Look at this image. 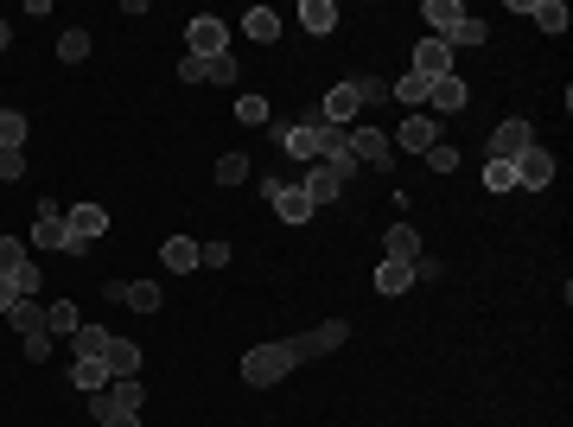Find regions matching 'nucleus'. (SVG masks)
<instances>
[{
	"label": "nucleus",
	"instance_id": "3",
	"mask_svg": "<svg viewBox=\"0 0 573 427\" xmlns=\"http://www.w3.org/2000/svg\"><path fill=\"white\" fill-rule=\"evenodd\" d=\"M102 230H109V211L102 204H77V211H64V255H90L102 243Z\"/></svg>",
	"mask_w": 573,
	"mask_h": 427
},
{
	"label": "nucleus",
	"instance_id": "38",
	"mask_svg": "<svg viewBox=\"0 0 573 427\" xmlns=\"http://www.w3.org/2000/svg\"><path fill=\"white\" fill-rule=\"evenodd\" d=\"M427 166H433V173H459V147L433 141V147H427Z\"/></svg>",
	"mask_w": 573,
	"mask_h": 427
},
{
	"label": "nucleus",
	"instance_id": "16",
	"mask_svg": "<svg viewBox=\"0 0 573 427\" xmlns=\"http://www.w3.org/2000/svg\"><path fill=\"white\" fill-rule=\"evenodd\" d=\"M389 96H395V102H402V109L414 115V109H427V96H433V77H421V71H402V77L389 83Z\"/></svg>",
	"mask_w": 573,
	"mask_h": 427
},
{
	"label": "nucleus",
	"instance_id": "6",
	"mask_svg": "<svg viewBox=\"0 0 573 427\" xmlns=\"http://www.w3.org/2000/svg\"><path fill=\"white\" fill-rule=\"evenodd\" d=\"M535 147V128H529V115H510V122H497L491 128V160H523V153Z\"/></svg>",
	"mask_w": 573,
	"mask_h": 427
},
{
	"label": "nucleus",
	"instance_id": "32",
	"mask_svg": "<svg viewBox=\"0 0 573 427\" xmlns=\"http://www.w3.org/2000/svg\"><path fill=\"white\" fill-rule=\"evenodd\" d=\"M58 58H64V64H83V58H90V32H83V26H71V32L58 39Z\"/></svg>",
	"mask_w": 573,
	"mask_h": 427
},
{
	"label": "nucleus",
	"instance_id": "2",
	"mask_svg": "<svg viewBox=\"0 0 573 427\" xmlns=\"http://www.w3.org/2000/svg\"><path fill=\"white\" fill-rule=\"evenodd\" d=\"M351 173H357L351 153H344V160H312V166H306V179H300V192L312 198V211L338 204V198H344V185H351Z\"/></svg>",
	"mask_w": 573,
	"mask_h": 427
},
{
	"label": "nucleus",
	"instance_id": "40",
	"mask_svg": "<svg viewBox=\"0 0 573 427\" xmlns=\"http://www.w3.org/2000/svg\"><path fill=\"white\" fill-rule=\"evenodd\" d=\"M26 173V147H0V179H20Z\"/></svg>",
	"mask_w": 573,
	"mask_h": 427
},
{
	"label": "nucleus",
	"instance_id": "18",
	"mask_svg": "<svg viewBox=\"0 0 573 427\" xmlns=\"http://www.w3.org/2000/svg\"><path fill=\"white\" fill-rule=\"evenodd\" d=\"M465 102H472V90H465L459 77H440V83H433V96H427V109L433 115H459Z\"/></svg>",
	"mask_w": 573,
	"mask_h": 427
},
{
	"label": "nucleus",
	"instance_id": "7",
	"mask_svg": "<svg viewBox=\"0 0 573 427\" xmlns=\"http://www.w3.org/2000/svg\"><path fill=\"white\" fill-rule=\"evenodd\" d=\"M185 45H191V58H223V51H230V32H223V20L198 13V20L185 26Z\"/></svg>",
	"mask_w": 573,
	"mask_h": 427
},
{
	"label": "nucleus",
	"instance_id": "20",
	"mask_svg": "<svg viewBox=\"0 0 573 427\" xmlns=\"http://www.w3.org/2000/svg\"><path fill=\"white\" fill-rule=\"evenodd\" d=\"M160 262L172 268V275H191V268H198V243H191V236H166V243H160Z\"/></svg>",
	"mask_w": 573,
	"mask_h": 427
},
{
	"label": "nucleus",
	"instance_id": "10",
	"mask_svg": "<svg viewBox=\"0 0 573 427\" xmlns=\"http://www.w3.org/2000/svg\"><path fill=\"white\" fill-rule=\"evenodd\" d=\"M268 204L281 211V224H312V217H319V211H312V198L300 192V185H287V179L268 192Z\"/></svg>",
	"mask_w": 573,
	"mask_h": 427
},
{
	"label": "nucleus",
	"instance_id": "44",
	"mask_svg": "<svg viewBox=\"0 0 573 427\" xmlns=\"http://www.w3.org/2000/svg\"><path fill=\"white\" fill-rule=\"evenodd\" d=\"M96 427H141V415H109V421H96Z\"/></svg>",
	"mask_w": 573,
	"mask_h": 427
},
{
	"label": "nucleus",
	"instance_id": "15",
	"mask_svg": "<svg viewBox=\"0 0 573 427\" xmlns=\"http://www.w3.org/2000/svg\"><path fill=\"white\" fill-rule=\"evenodd\" d=\"M32 249H58L64 255V211H58V204H39V224H32Z\"/></svg>",
	"mask_w": 573,
	"mask_h": 427
},
{
	"label": "nucleus",
	"instance_id": "9",
	"mask_svg": "<svg viewBox=\"0 0 573 427\" xmlns=\"http://www.w3.org/2000/svg\"><path fill=\"white\" fill-rule=\"evenodd\" d=\"M516 185H523V192H548V185H554V153L529 147L523 160H516Z\"/></svg>",
	"mask_w": 573,
	"mask_h": 427
},
{
	"label": "nucleus",
	"instance_id": "36",
	"mask_svg": "<svg viewBox=\"0 0 573 427\" xmlns=\"http://www.w3.org/2000/svg\"><path fill=\"white\" fill-rule=\"evenodd\" d=\"M459 45H491V26L465 13V20H459V32H453V51H459Z\"/></svg>",
	"mask_w": 573,
	"mask_h": 427
},
{
	"label": "nucleus",
	"instance_id": "12",
	"mask_svg": "<svg viewBox=\"0 0 573 427\" xmlns=\"http://www.w3.org/2000/svg\"><path fill=\"white\" fill-rule=\"evenodd\" d=\"M351 160H363V166H389V160H395L389 134H382V128H351Z\"/></svg>",
	"mask_w": 573,
	"mask_h": 427
},
{
	"label": "nucleus",
	"instance_id": "43",
	"mask_svg": "<svg viewBox=\"0 0 573 427\" xmlns=\"http://www.w3.org/2000/svg\"><path fill=\"white\" fill-rule=\"evenodd\" d=\"M446 275V262H433V255H421V262H414V281H440Z\"/></svg>",
	"mask_w": 573,
	"mask_h": 427
},
{
	"label": "nucleus",
	"instance_id": "37",
	"mask_svg": "<svg viewBox=\"0 0 573 427\" xmlns=\"http://www.w3.org/2000/svg\"><path fill=\"white\" fill-rule=\"evenodd\" d=\"M204 64V83H236V58L223 51V58H198Z\"/></svg>",
	"mask_w": 573,
	"mask_h": 427
},
{
	"label": "nucleus",
	"instance_id": "41",
	"mask_svg": "<svg viewBox=\"0 0 573 427\" xmlns=\"http://www.w3.org/2000/svg\"><path fill=\"white\" fill-rule=\"evenodd\" d=\"M26 357H32V364H45V357H51V332H32L26 338Z\"/></svg>",
	"mask_w": 573,
	"mask_h": 427
},
{
	"label": "nucleus",
	"instance_id": "5",
	"mask_svg": "<svg viewBox=\"0 0 573 427\" xmlns=\"http://www.w3.org/2000/svg\"><path fill=\"white\" fill-rule=\"evenodd\" d=\"M102 300H109V306H134V313H160V306H166L160 281H102Z\"/></svg>",
	"mask_w": 573,
	"mask_h": 427
},
{
	"label": "nucleus",
	"instance_id": "25",
	"mask_svg": "<svg viewBox=\"0 0 573 427\" xmlns=\"http://www.w3.org/2000/svg\"><path fill=\"white\" fill-rule=\"evenodd\" d=\"M71 383L83 389V396H96V389H109V370H102V357H77V364H71Z\"/></svg>",
	"mask_w": 573,
	"mask_h": 427
},
{
	"label": "nucleus",
	"instance_id": "4",
	"mask_svg": "<svg viewBox=\"0 0 573 427\" xmlns=\"http://www.w3.org/2000/svg\"><path fill=\"white\" fill-rule=\"evenodd\" d=\"M344 338H351V319H325V326H312V332H300V338H287V345H293V357H300V364H312V357L344 351Z\"/></svg>",
	"mask_w": 573,
	"mask_h": 427
},
{
	"label": "nucleus",
	"instance_id": "24",
	"mask_svg": "<svg viewBox=\"0 0 573 427\" xmlns=\"http://www.w3.org/2000/svg\"><path fill=\"white\" fill-rule=\"evenodd\" d=\"M7 326L20 332V338H32V332H45V306L39 300H13V313H7Z\"/></svg>",
	"mask_w": 573,
	"mask_h": 427
},
{
	"label": "nucleus",
	"instance_id": "35",
	"mask_svg": "<svg viewBox=\"0 0 573 427\" xmlns=\"http://www.w3.org/2000/svg\"><path fill=\"white\" fill-rule=\"evenodd\" d=\"M510 185H516L510 160H484V192H510Z\"/></svg>",
	"mask_w": 573,
	"mask_h": 427
},
{
	"label": "nucleus",
	"instance_id": "45",
	"mask_svg": "<svg viewBox=\"0 0 573 427\" xmlns=\"http://www.w3.org/2000/svg\"><path fill=\"white\" fill-rule=\"evenodd\" d=\"M7 45H13V26H7V20H0V51H7Z\"/></svg>",
	"mask_w": 573,
	"mask_h": 427
},
{
	"label": "nucleus",
	"instance_id": "13",
	"mask_svg": "<svg viewBox=\"0 0 573 427\" xmlns=\"http://www.w3.org/2000/svg\"><path fill=\"white\" fill-rule=\"evenodd\" d=\"M414 71L433 77V83L453 77V45H446V39H421V45H414Z\"/></svg>",
	"mask_w": 573,
	"mask_h": 427
},
{
	"label": "nucleus",
	"instance_id": "23",
	"mask_svg": "<svg viewBox=\"0 0 573 427\" xmlns=\"http://www.w3.org/2000/svg\"><path fill=\"white\" fill-rule=\"evenodd\" d=\"M408 287H414V268H408V262H382V268H376V294L395 300V294H408Z\"/></svg>",
	"mask_w": 573,
	"mask_h": 427
},
{
	"label": "nucleus",
	"instance_id": "42",
	"mask_svg": "<svg viewBox=\"0 0 573 427\" xmlns=\"http://www.w3.org/2000/svg\"><path fill=\"white\" fill-rule=\"evenodd\" d=\"M13 300H20V281H13V275H0V319L13 313Z\"/></svg>",
	"mask_w": 573,
	"mask_h": 427
},
{
	"label": "nucleus",
	"instance_id": "14",
	"mask_svg": "<svg viewBox=\"0 0 573 427\" xmlns=\"http://www.w3.org/2000/svg\"><path fill=\"white\" fill-rule=\"evenodd\" d=\"M421 20L433 26L427 39H446V45H453V32H459V20H465V7H459V0H427V7H421Z\"/></svg>",
	"mask_w": 573,
	"mask_h": 427
},
{
	"label": "nucleus",
	"instance_id": "34",
	"mask_svg": "<svg viewBox=\"0 0 573 427\" xmlns=\"http://www.w3.org/2000/svg\"><path fill=\"white\" fill-rule=\"evenodd\" d=\"M351 90H357V109H376V102H389V83H382V77H351Z\"/></svg>",
	"mask_w": 573,
	"mask_h": 427
},
{
	"label": "nucleus",
	"instance_id": "29",
	"mask_svg": "<svg viewBox=\"0 0 573 427\" xmlns=\"http://www.w3.org/2000/svg\"><path fill=\"white\" fill-rule=\"evenodd\" d=\"M268 96H236V122H249V128H268Z\"/></svg>",
	"mask_w": 573,
	"mask_h": 427
},
{
	"label": "nucleus",
	"instance_id": "19",
	"mask_svg": "<svg viewBox=\"0 0 573 427\" xmlns=\"http://www.w3.org/2000/svg\"><path fill=\"white\" fill-rule=\"evenodd\" d=\"M242 32H249L255 45H274V39H281V13H274V7H249V13H242Z\"/></svg>",
	"mask_w": 573,
	"mask_h": 427
},
{
	"label": "nucleus",
	"instance_id": "17",
	"mask_svg": "<svg viewBox=\"0 0 573 427\" xmlns=\"http://www.w3.org/2000/svg\"><path fill=\"white\" fill-rule=\"evenodd\" d=\"M382 262H421V236H414V224H395L389 230V243H382Z\"/></svg>",
	"mask_w": 573,
	"mask_h": 427
},
{
	"label": "nucleus",
	"instance_id": "21",
	"mask_svg": "<svg viewBox=\"0 0 573 427\" xmlns=\"http://www.w3.org/2000/svg\"><path fill=\"white\" fill-rule=\"evenodd\" d=\"M109 402H115V415H141L147 383H141V377H115V383H109Z\"/></svg>",
	"mask_w": 573,
	"mask_h": 427
},
{
	"label": "nucleus",
	"instance_id": "39",
	"mask_svg": "<svg viewBox=\"0 0 573 427\" xmlns=\"http://www.w3.org/2000/svg\"><path fill=\"white\" fill-rule=\"evenodd\" d=\"M198 268H230V243H198Z\"/></svg>",
	"mask_w": 573,
	"mask_h": 427
},
{
	"label": "nucleus",
	"instance_id": "22",
	"mask_svg": "<svg viewBox=\"0 0 573 427\" xmlns=\"http://www.w3.org/2000/svg\"><path fill=\"white\" fill-rule=\"evenodd\" d=\"M300 26L312 32V39H325V32L338 26V7L332 0H300Z\"/></svg>",
	"mask_w": 573,
	"mask_h": 427
},
{
	"label": "nucleus",
	"instance_id": "1",
	"mask_svg": "<svg viewBox=\"0 0 573 427\" xmlns=\"http://www.w3.org/2000/svg\"><path fill=\"white\" fill-rule=\"evenodd\" d=\"M293 370H300V357H293L287 338H274V345H249V351H242V377H249L255 389H274L281 377H293Z\"/></svg>",
	"mask_w": 573,
	"mask_h": 427
},
{
	"label": "nucleus",
	"instance_id": "27",
	"mask_svg": "<svg viewBox=\"0 0 573 427\" xmlns=\"http://www.w3.org/2000/svg\"><path fill=\"white\" fill-rule=\"evenodd\" d=\"M529 20L542 26V32H567V0H535Z\"/></svg>",
	"mask_w": 573,
	"mask_h": 427
},
{
	"label": "nucleus",
	"instance_id": "26",
	"mask_svg": "<svg viewBox=\"0 0 573 427\" xmlns=\"http://www.w3.org/2000/svg\"><path fill=\"white\" fill-rule=\"evenodd\" d=\"M83 326V313H77V300H51L45 306V332L58 338V332H77Z\"/></svg>",
	"mask_w": 573,
	"mask_h": 427
},
{
	"label": "nucleus",
	"instance_id": "11",
	"mask_svg": "<svg viewBox=\"0 0 573 427\" xmlns=\"http://www.w3.org/2000/svg\"><path fill=\"white\" fill-rule=\"evenodd\" d=\"M102 370H109V383L141 377V345H134V338H109V345H102Z\"/></svg>",
	"mask_w": 573,
	"mask_h": 427
},
{
	"label": "nucleus",
	"instance_id": "28",
	"mask_svg": "<svg viewBox=\"0 0 573 427\" xmlns=\"http://www.w3.org/2000/svg\"><path fill=\"white\" fill-rule=\"evenodd\" d=\"M26 134H32V122L20 109H0V147H26Z\"/></svg>",
	"mask_w": 573,
	"mask_h": 427
},
{
	"label": "nucleus",
	"instance_id": "8",
	"mask_svg": "<svg viewBox=\"0 0 573 427\" xmlns=\"http://www.w3.org/2000/svg\"><path fill=\"white\" fill-rule=\"evenodd\" d=\"M433 141H440V122H433V115H427V109H414V115H408V122H402V128H395V134H389V147H402V153H427Z\"/></svg>",
	"mask_w": 573,
	"mask_h": 427
},
{
	"label": "nucleus",
	"instance_id": "33",
	"mask_svg": "<svg viewBox=\"0 0 573 427\" xmlns=\"http://www.w3.org/2000/svg\"><path fill=\"white\" fill-rule=\"evenodd\" d=\"M26 262H32V255H26V243H20V236H0V275H20Z\"/></svg>",
	"mask_w": 573,
	"mask_h": 427
},
{
	"label": "nucleus",
	"instance_id": "31",
	"mask_svg": "<svg viewBox=\"0 0 573 427\" xmlns=\"http://www.w3.org/2000/svg\"><path fill=\"white\" fill-rule=\"evenodd\" d=\"M115 332H102V326H77L71 332V345H77V357H102V345H109Z\"/></svg>",
	"mask_w": 573,
	"mask_h": 427
},
{
	"label": "nucleus",
	"instance_id": "30",
	"mask_svg": "<svg viewBox=\"0 0 573 427\" xmlns=\"http://www.w3.org/2000/svg\"><path fill=\"white\" fill-rule=\"evenodd\" d=\"M249 173H255V166H249V153H223V160H217V185H242Z\"/></svg>",
	"mask_w": 573,
	"mask_h": 427
}]
</instances>
